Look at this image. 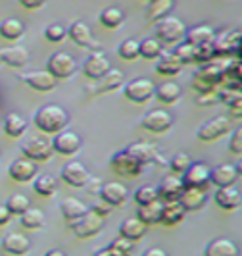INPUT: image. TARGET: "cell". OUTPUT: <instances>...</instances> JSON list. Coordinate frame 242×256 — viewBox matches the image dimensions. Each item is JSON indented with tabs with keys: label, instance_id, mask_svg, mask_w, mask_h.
Segmentation results:
<instances>
[{
	"label": "cell",
	"instance_id": "obj_1",
	"mask_svg": "<svg viewBox=\"0 0 242 256\" xmlns=\"http://www.w3.org/2000/svg\"><path fill=\"white\" fill-rule=\"evenodd\" d=\"M33 124L42 133L56 135V133L64 131L65 126L69 124V114L65 112V108H62L60 104H44V106H40L35 112Z\"/></svg>",
	"mask_w": 242,
	"mask_h": 256
},
{
	"label": "cell",
	"instance_id": "obj_2",
	"mask_svg": "<svg viewBox=\"0 0 242 256\" xmlns=\"http://www.w3.org/2000/svg\"><path fill=\"white\" fill-rule=\"evenodd\" d=\"M225 62H227L225 58H219V60H212L208 64H202V68L192 77V87L198 92L216 90L217 85H221V76H223Z\"/></svg>",
	"mask_w": 242,
	"mask_h": 256
},
{
	"label": "cell",
	"instance_id": "obj_3",
	"mask_svg": "<svg viewBox=\"0 0 242 256\" xmlns=\"http://www.w3.org/2000/svg\"><path fill=\"white\" fill-rule=\"evenodd\" d=\"M185 33H187V26L173 16H166L156 24V37L160 42H167V44L181 42L185 38Z\"/></svg>",
	"mask_w": 242,
	"mask_h": 256
},
{
	"label": "cell",
	"instance_id": "obj_4",
	"mask_svg": "<svg viewBox=\"0 0 242 256\" xmlns=\"http://www.w3.org/2000/svg\"><path fill=\"white\" fill-rule=\"evenodd\" d=\"M102 220H104L102 216H98L96 212L87 210L81 218L69 222L67 226H69V230L73 231L75 237H79V239H89V237H94V235H98L102 231L104 228Z\"/></svg>",
	"mask_w": 242,
	"mask_h": 256
},
{
	"label": "cell",
	"instance_id": "obj_5",
	"mask_svg": "<svg viewBox=\"0 0 242 256\" xmlns=\"http://www.w3.org/2000/svg\"><path fill=\"white\" fill-rule=\"evenodd\" d=\"M154 87L148 77H135L123 85V96L133 104H144L154 96Z\"/></svg>",
	"mask_w": 242,
	"mask_h": 256
},
{
	"label": "cell",
	"instance_id": "obj_6",
	"mask_svg": "<svg viewBox=\"0 0 242 256\" xmlns=\"http://www.w3.org/2000/svg\"><path fill=\"white\" fill-rule=\"evenodd\" d=\"M212 46H214V54L216 58H225V56H237L239 58V52H241V29H231L225 31L221 35H216L212 40Z\"/></svg>",
	"mask_w": 242,
	"mask_h": 256
},
{
	"label": "cell",
	"instance_id": "obj_7",
	"mask_svg": "<svg viewBox=\"0 0 242 256\" xmlns=\"http://www.w3.org/2000/svg\"><path fill=\"white\" fill-rule=\"evenodd\" d=\"M231 128H233L231 118H227V116H217V118L208 120L206 124H202V126L198 128L196 137H198V141H202V142L217 141L219 137H223L225 133H229Z\"/></svg>",
	"mask_w": 242,
	"mask_h": 256
},
{
	"label": "cell",
	"instance_id": "obj_8",
	"mask_svg": "<svg viewBox=\"0 0 242 256\" xmlns=\"http://www.w3.org/2000/svg\"><path fill=\"white\" fill-rule=\"evenodd\" d=\"M46 72L56 79H67L77 72L75 58L67 52H54L46 62Z\"/></svg>",
	"mask_w": 242,
	"mask_h": 256
},
{
	"label": "cell",
	"instance_id": "obj_9",
	"mask_svg": "<svg viewBox=\"0 0 242 256\" xmlns=\"http://www.w3.org/2000/svg\"><path fill=\"white\" fill-rule=\"evenodd\" d=\"M183 187H191V189H204L208 191L210 189V168L206 164H200V162H192L191 166L187 168L183 174Z\"/></svg>",
	"mask_w": 242,
	"mask_h": 256
},
{
	"label": "cell",
	"instance_id": "obj_10",
	"mask_svg": "<svg viewBox=\"0 0 242 256\" xmlns=\"http://www.w3.org/2000/svg\"><path fill=\"white\" fill-rule=\"evenodd\" d=\"M21 154H23V158L38 164V162L50 160L54 150H52V144L48 141H44L40 137H31L21 144Z\"/></svg>",
	"mask_w": 242,
	"mask_h": 256
},
{
	"label": "cell",
	"instance_id": "obj_11",
	"mask_svg": "<svg viewBox=\"0 0 242 256\" xmlns=\"http://www.w3.org/2000/svg\"><path fill=\"white\" fill-rule=\"evenodd\" d=\"M110 166L114 170L117 176H121V178H137L142 174V166H140L139 162L127 152V150H119V152H115L112 156V160H110Z\"/></svg>",
	"mask_w": 242,
	"mask_h": 256
},
{
	"label": "cell",
	"instance_id": "obj_12",
	"mask_svg": "<svg viewBox=\"0 0 242 256\" xmlns=\"http://www.w3.org/2000/svg\"><path fill=\"white\" fill-rule=\"evenodd\" d=\"M140 126L150 133H166L167 129H171L173 126V116L167 110H150L142 116Z\"/></svg>",
	"mask_w": 242,
	"mask_h": 256
},
{
	"label": "cell",
	"instance_id": "obj_13",
	"mask_svg": "<svg viewBox=\"0 0 242 256\" xmlns=\"http://www.w3.org/2000/svg\"><path fill=\"white\" fill-rule=\"evenodd\" d=\"M52 150L58 154H62V156H73L75 152L81 150V137L73 133V131H60V133H56L54 135V139H52Z\"/></svg>",
	"mask_w": 242,
	"mask_h": 256
},
{
	"label": "cell",
	"instance_id": "obj_14",
	"mask_svg": "<svg viewBox=\"0 0 242 256\" xmlns=\"http://www.w3.org/2000/svg\"><path fill=\"white\" fill-rule=\"evenodd\" d=\"M67 31V37L75 42L77 46H83V48H90L92 52H96L100 48L98 42H94V37H92V31L90 27L85 24V22H73L71 26L65 29Z\"/></svg>",
	"mask_w": 242,
	"mask_h": 256
},
{
	"label": "cell",
	"instance_id": "obj_15",
	"mask_svg": "<svg viewBox=\"0 0 242 256\" xmlns=\"http://www.w3.org/2000/svg\"><path fill=\"white\" fill-rule=\"evenodd\" d=\"M112 68L110 64V60H108V56L104 54V52L96 50L92 52L89 58L85 60V64H83V74L92 79V81H98L102 76L108 74V70Z\"/></svg>",
	"mask_w": 242,
	"mask_h": 256
},
{
	"label": "cell",
	"instance_id": "obj_16",
	"mask_svg": "<svg viewBox=\"0 0 242 256\" xmlns=\"http://www.w3.org/2000/svg\"><path fill=\"white\" fill-rule=\"evenodd\" d=\"M21 81L25 83L29 89L38 90V92H48L56 87V77H52L46 70H33L21 76Z\"/></svg>",
	"mask_w": 242,
	"mask_h": 256
},
{
	"label": "cell",
	"instance_id": "obj_17",
	"mask_svg": "<svg viewBox=\"0 0 242 256\" xmlns=\"http://www.w3.org/2000/svg\"><path fill=\"white\" fill-rule=\"evenodd\" d=\"M60 176H62V180H64L67 185H71V187H85V183H87L90 178L89 170L85 168V164H81V162H77V160L67 162V164L60 170Z\"/></svg>",
	"mask_w": 242,
	"mask_h": 256
},
{
	"label": "cell",
	"instance_id": "obj_18",
	"mask_svg": "<svg viewBox=\"0 0 242 256\" xmlns=\"http://www.w3.org/2000/svg\"><path fill=\"white\" fill-rule=\"evenodd\" d=\"M98 196L112 208H115V206H121L127 202V187L119 181H108V183H102Z\"/></svg>",
	"mask_w": 242,
	"mask_h": 256
},
{
	"label": "cell",
	"instance_id": "obj_19",
	"mask_svg": "<svg viewBox=\"0 0 242 256\" xmlns=\"http://www.w3.org/2000/svg\"><path fill=\"white\" fill-rule=\"evenodd\" d=\"M8 176L13 181H17V183H27V181L35 180V176H37V164L33 160H27V158H17L8 168Z\"/></svg>",
	"mask_w": 242,
	"mask_h": 256
},
{
	"label": "cell",
	"instance_id": "obj_20",
	"mask_svg": "<svg viewBox=\"0 0 242 256\" xmlns=\"http://www.w3.org/2000/svg\"><path fill=\"white\" fill-rule=\"evenodd\" d=\"M237 180H239V174H237L235 166H231V164H219L210 170V185H214L217 189L235 185Z\"/></svg>",
	"mask_w": 242,
	"mask_h": 256
},
{
	"label": "cell",
	"instance_id": "obj_21",
	"mask_svg": "<svg viewBox=\"0 0 242 256\" xmlns=\"http://www.w3.org/2000/svg\"><path fill=\"white\" fill-rule=\"evenodd\" d=\"M214 200L221 210H237L242 202V196L241 191L235 185H229V187L217 189L216 194H214Z\"/></svg>",
	"mask_w": 242,
	"mask_h": 256
},
{
	"label": "cell",
	"instance_id": "obj_22",
	"mask_svg": "<svg viewBox=\"0 0 242 256\" xmlns=\"http://www.w3.org/2000/svg\"><path fill=\"white\" fill-rule=\"evenodd\" d=\"M0 56H2V64L10 66V68H25L29 62V50L21 44H10L2 48Z\"/></svg>",
	"mask_w": 242,
	"mask_h": 256
},
{
	"label": "cell",
	"instance_id": "obj_23",
	"mask_svg": "<svg viewBox=\"0 0 242 256\" xmlns=\"http://www.w3.org/2000/svg\"><path fill=\"white\" fill-rule=\"evenodd\" d=\"M0 246H2V250L8 252V254L21 256L31 248V241L27 239L25 235H21V233H8V235L0 241Z\"/></svg>",
	"mask_w": 242,
	"mask_h": 256
},
{
	"label": "cell",
	"instance_id": "obj_24",
	"mask_svg": "<svg viewBox=\"0 0 242 256\" xmlns=\"http://www.w3.org/2000/svg\"><path fill=\"white\" fill-rule=\"evenodd\" d=\"M158 189V196L162 198V200H179V196H181V192H183V181L179 176H167L162 180V183L156 187Z\"/></svg>",
	"mask_w": 242,
	"mask_h": 256
},
{
	"label": "cell",
	"instance_id": "obj_25",
	"mask_svg": "<svg viewBox=\"0 0 242 256\" xmlns=\"http://www.w3.org/2000/svg\"><path fill=\"white\" fill-rule=\"evenodd\" d=\"M206 200H208V191H204V189H191V187H187V189H183L181 196H179V202L183 204V208L187 212L200 210L206 204Z\"/></svg>",
	"mask_w": 242,
	"mask_h": 256
},
{
	"label": "cell",
	"instance_id": "obj_26",
	"mask_svg": "<svg viewBox=\"0 0 242 256\" xmlns=\"http://www.w3.org/2000/svg\"><path fill=\"white\" fill-rule=\"evenodd\" d=\"M156 60H158V62H156V74H160V76H164V77L177 76L179 72L183 70L181 60H179L173 52L162 50V54H160Z\"/></svg>",
	"mask_w": 242,
	"mask_h": 256
},
{
	"label": "cell",
	"instance_id": "obj_27",
	"mask_svg": "<svg viewBox=\"0 0 242 256\" xmlns=\"http://www.w3.org/2000/svg\"><path fill=\"white\" fill-rule=\"evenodd\" d=\"M204 256H239V246L227 237H217L206 244Z\"/></svg>",
	"mask_w": 242,
	"mask_h": 256
},
{
	"label": "cell",
	"instance_id": "obj_28",
	"mask_svg": "<svg viewBox=\"0 0 242 256\" xmlns=\"http://www.w3.org/2000/svg\"><path fill=\"white\" fill-rule=\"evenodd\" d=\"M137 162H139L140 166L144 168L146 164H152L154 158H156V154H158V150H156V146L154 144H150V142H133V144H129L127 148H125Z\"/></svg>",
	"mask_w": 242,
	"mask_h": 256
},
{
	"label": "cell",
	"instance_id": "obj_29",
	"mask_svg": "<svg viewBox=\"0 0 242 256\" xmlns=\"http://www.w3.org/2000/svg\"><path fill=\"white\" fill-rule=\"evenodd\" d=\"M187 210L179 200H169V202H162V216H160V224L164 226H175L181 220L185 218Z\"/></svg>",
	"mask_w": 242,
	"mask_h": 256
},
{
	"label": "cell",
	"instance_id": "obj_30",
	"mask_svg": "<svg viewBox=\"0 0 242 256\" xmlns=\"http://www.w3.org/2000/svg\"><path fill=\"white\" fill-rule=\"evenodd\" d=\"M2 129H4V133H6L8 137H12V139H19V137L27 131V120L21 114L12 112V114H8L6 118H4V122H2Z\"/></svg>",
	"mask_w": 242,
	"mask_h": 256
},
{
	"label": "cell",
	"instance_id": "obj_31",
	"mask_svg": "<svg viewBox=\"0 0 242 256\" xmlns=\"http://www.w3.org/2000/svg\"><path fill=\"white\" fill-rule=\"evenodd\" d=\"M148 230V226H144L139 218H127L121 222L119 226V237H125L129 241H139L144 237V233Z\"/></svg>",
	"mask_w": 242,
	"mask_h": 256
},
{
	"label": "cell",
	"instance_id": "obj_32",
	"mask_svg": "<svg viewBox=\"0 0 242 256\" xmlns=\"http://www.w3.org/2000/svg\"><path fill=\"white\" fill-rule=\"evenodd\" d=\"M87 210H89V206H85V202L75 198V196H67V198H64L60 202V212H62V216H64L67 224L77 218H81Z\"/></svg>",
	"mask_w": 242,
	"mask_h": 256
},
{
	"label": "cell",
	"instance_id": "obj_33",
	"mask_svg": "<svg viewBox=\"0 0 242 256\" xmlns=\"http://www.w3.org/2000/svg\"><path fill=\"white\" fill-rule=\"evenodd\" d=\"M25 33V26L23 22L15 20V18H8L4 22H0V37L4 40H10V42H15L23 37Z\"/></svg>",
	"mask_w": 242,
	"mask_h": 256
},
{
	"label": "cell",
	"instance_id": "obj_34",
	"mask_svg": "<svg viewBox=\"0 0 242 256\" xmlns=\"http://www.w3.org/2000/svg\"><path fill=\"white\" fill-rule=\"evenodd\" d=\"M181 92H183L181 87L173 81H167V83L154 87V96L162 104H175L181 98Z\"/></svg>",
	"mask_w": 242,
	"mask_h": 256
},
{
	"label": "cell",
	"instance_id": "obj_35",
	"mask_svg": "<svg viewBox=\"0 0 242 256\" xmlns=\"http://www.w3.org/2000/svg\"><path fill=\"white\" fill-rule=\"evenodd\" d=\"M214 37H216V31H214L210 26H196V27L187 29V33H185V38H183V40L191 42L192 46H194V44L212 42V40H214Z\"/></svg>",
	"mask_w": 242,
	"mask_h": 256
},
{
	"label": "cell",
	"instance_id": "obj_36",
	"mask_svg": "<svg viewBox=\"0 0 242 256\" xmlns=\"http://www.w3.org/2000/svg\"><path fill=\"white\" fill-rule=\"evenodd\" d=\"M123 83H125L123 74H121L119 70L110 68V70H108V74L98 79V89H96V92H110V90L119 89Z\"/></svg>",
	"mask_w": 242,
	"mask_h": 256
},
{
	"label": "cell",
	"instance_id": "obj_37",
	"mask_svg": "<svg viewBox=\"0 0 242 256\" xmlns=\"http://www.w3.org/2000/svg\"><path fill=\"white\" fill-rule=\"evenodd\" d=\"M160 216H162V202L156 200L150 204H142L137 210V218L144 224V226H154V224H160Z\"/></svg>",
	"mask_w": 242,
	"mask_h": 256
},
{
	"label": "cell",
	"instance_id": "obj_38",
	"mask_svg": "<svg viewBox=\"0 0 242 256\" xmlns=\"http://www.w3.org/2000/svg\"><path fill=\"white\" fill-rule=\"evenodd\" d=\"M21 220V226L25 228V230H40V228H44V224H46V216H44V212L42 210H38V208H27L25 212L19 216Z\"/></svg>",
	"mask_w": 242,
	"mask_h": 256
},
{
	"label": "cell",
	"instance_id": "obj_39",
	"mask_svg": "<svg viewBox=\"0 0 242 256\" xmlns=\"http://www.w3.org/2000/svg\"><path fill=\"white\" fill-rule=\"evenodd\" d=\"M173 0H148V8H146V20L148 22H158L162 18H166L171 12Z\"/></svg>",
	"mask_w": 242,
	"mask_h": 256
},
{
	"label": "cell",
	"instance_id": "obj_40",
	"mask_svg": "<svg viewBox=\"0 0 242 256\" xmlns=\"http://www.w3.org/2000/svg\"><path fill=\"white\" fill-rule=\"evenodd\" d=\"M123 20H125L123 12H121L119 8H115V6L104 8L102 12H100V16H98V22H100L106 29H117V27L123 24Z\"/></svg>",
	"mask_w": 242,
	"mask_h": 256
},
{
	"label": "cell",
	"instance_id": "obj_41",
	"mask_svg": "<svg viewBox=\"0 0 242 256\" xmlns=\"http://www.w3.org/2000/svg\"><path fill=\"white\" fill-rule=\"evenodd\" d=\"M162 50H164L162 42L154 37L142 38L139 42V56H142L144 60H156L162 54Z\"/></svg>",
	"mask_w": 242,
	"mask_h": 256
},
{
	"label": "cell",
	"instance_id": "obj_42",
	"mask_svg": "<svg viewBox=\"0 0 242 256\" xmlns=\"http://www.w3.org/2000/svg\"><path fill=\"white\" fill-rule=\"evenodd\" d=\"M217 100L227 104L231 110H242V92L241 89H223L217 90Z\"/></svg>",
	"mask_w": 242,
	"mask_h": 256
},
{
	"label": "cell",
	"instance_id": "obj_43",
	"mask_svg": "<svg viewBox=\"0 0 242 256\" xmlns=\"http://www.w3.org/2000/svg\"><path fill=\"white\" fill-rule=\"evenodd\" d=\"M33 189L40 196H52L58 189V181L52 176H38L35 183H33Z\"/></svg>",
	"mask_w": 242,
	"mask_h": 256
},
{
	"label": "cell",
	"instance_id": "obj_44",
	"mask_svg": "<svg viewBox=\"0 0 242 256\" xmlns=\"http://www.w3.org/2000/svg\"><path fill=\"white\" fill-rule=\"evenodd\" d=\"M117 56H119L121 60H125V62H133V60L140 58L139 40H135V38H125V40H121V44L117 46Z\"/></svg>",
	"mask_w": 242,
	"mask_h": 256
},
{
	"label": "cell",
	"instance_id": "obj_45",
	"mask_svg": "<svg viewBox=\"0 0 242 256\" xmlns=\"http://www.w3.org/2000/svg\"><path fill=\"white\" fill-rule=\"evenodd\" d=\"M4 204H6V208L10 210V214H12V216H21L27 208L31 206V200L27 198L25 194L15 192V194H12V196H10V198H8Z\"/></svg>",
	"mask_w": 242,
	"mask_h": 256
},
{
	"label": "cell",
	"instance_id": "obj_46",
	"mask_svg": "<svg viewBox=\"0 0 242 256\" xmlns=\"http://www.w3.org/2000/svg\"><path fill=\"white\" fill-rule=\"evenodd\" d=\"M216 60V54H214V46L212 42H204V44H194L192 48V62L194 64H208Z\"/></svg>",
	"mask_w": 242,
	"mask_h": 256
},
{
	"label": "cell",
	"instance_id": "obj_47",
	"mask_svg": "<svg viewBox=\"0 0 242 256\" xmlns=\"http://www.w3.org/2000/svg\"><path fill=\"white\" fill-rule=\"evenodd\" d=\"M133 198H135V202L139 206L142 204H150V202H156V200H160V196H158V189L154 187V185H142L139 187L135 194H133Z\"/></svg>",
	"mask_w": 242,
	"mask_h": 256
},
{
	"label": "cell",
	"instance_id": "obj_48",
	"mask_svg": "<svg viewBox=\"0 0 242 256\" xmlns=\"http://www.w3.org/2000/svg\"><path fill=\"white\" fill-rule=\"evenodd\" d=\"M108 252L110 256H131L133 254V241H129L125 237H117L108 244Z\"/></svg>",
	"mask_w": 242,
	"mask_h": 256
},
{
	"label": "cell",
	"instance_id": "obj_49",
	"mask_svg": "<svg viewBox=\"0 0 242 256\" xmlns=\"http://www.w3.org/2000/svg\"><path fill=\"white\" fill-rule=\"evenodd\" d=\"M191 164H192V158L187 152L173 154V156L169 158V162H167V166H169V170H171V174H177V176H181Z\"/></svg>",
	"mask_w": 242,
	"mask_h": 256
},
{
	"label": "cell",
	"instance_id": "obj_50",
	"mask_svg": "<svg viewBox=\"0 0 242 256\" xmlns=\"http://www.w3.org/2000/svg\"><path fill=\"white\" fill-rule=\"evenodd\" d=\"M67 37V31H65V27H62L60 24H50V26L44 27V38L48 40V42H62L64 38Z\"/></svg>",
	"mask_w": 242,
	"mask_h": 256
},
{
	"label": "cell",
	"instance_id": "obj_51",
	"mask_svg": "<svg viewBox=\"0 0 242 256\" xmlns=\"http://www.w3.org/2000/svg\"><path fill=\"white\" fill-rule=\"evenodd\" d=\"M192 46L191 42H187V40H183V42H177V46H175V50L173 54L177 56L179 60H181V64H191L192 62Z\"/></svg>",
	"mask_w": 242,
	"mask_h": 256
},
{
	"label": "cell",
	"instance_id": "obj_52",
	"mask_svg": "<svg viewBox=\"0 0 242 256\" xmlns=\"http://www.w3.org/2000/svg\"><path fill=\"white\" fill-rule=\"evenodd\" d=\"M229 150L233 154H237V156L242 154V129L241 128L235 129V133H233V137H231V141H229Z\"/></svg>",
	"mask_w": 242,
	"mask_h": 256
},
{
	"label": "cell",
	"instance_id": "obj_53",
	"mask_svg": "<svg viewBox=\"0 0 242 256\" xmlns=\"http://www.w3.org/2000/svg\"><path fill=\"white\" fill-rule=\"evenodd\" d=\"M217 90H208V92H198V98H196V104L200 106H214L217 104Z\"/></svg>",
	"mask_w": 242,
	"mask_h": 256
},
{
	"label": "cell",
	"instance_id": "obj_54",
	"mask_svg": "<svg viewBox=\"0 0 242 256\" xmlns=\"http://www.w3.org/2000/svg\"><path fill=\"white\" fill-rule=\"evenodd\" d=\"M89 210H92V212H96V214H98V216H108V214H110V212H112V206L108 204V202H104L102 198H100V196H98V198H96V202H94V204L90 206Z\"/></svg>",
	"mask_w": 242,
	"mask_h": 256
},
{
	"label": "cell",
	"instance_id": "obj_55",
	"mask_svg": "<svg viewBox=\"0 0 242 256\" xmlns=\"http://www.w3.org/2000/svg\"><path fill=\"white\" fill-rule=\"evenodd\" d=\"M46 0H19V4L25 8V10H38L44 6Z\"/></svg>",
	"mask_w": 242,
	"mask_h": 256
},
{
	"label": "cell",
	"instance_id": "obj_56",
	"mask_svg": "<svg viewBox=\"0 0 242 256\" xmlns=\"http://www.w3.org/2000/svg\"><path fill=\"white\" fill-rule=\"evenodd\" d=\"M85 187H87L89 194H98L100 187H102V183H100L98 180H94V178H89V181L85 183Z\"/></svg>",
	"mask_w": 242,
	"mask_h": 256
},
{
	"label": "cell",
	"instance_id": "obj_57",
	"mask_svg": "<svg viewBox=\"0 0 242 256\" xmlns=\"http://www.w3.org/2000/svg\"><path fill=\"white\" fill-rule=\"evenodd\" d=\"M12 218V214H10V210L6 208V204H0V228L2 226H6L8 222Z\"/></svg>",
	"mask_w": 242,
	"mask_h": 256
},
{
	"label": "cell",
	"instance_id": "obj_58",
	"mask_svg": "<svg viewBox=\"0 0 242 256\" xmlns=\"http://www.w3.org/2000/svg\"><path fill=\"white\" fill-rule=\"evenodd\" d=\"M142 256H167V252L160 246H150V248H146L142 252Z\"/></svg>",
	"mask_w": 242,
	"mask_h": 256
},
{
	"label": "cell",
	"instance_id": "obj_59",
	"mask_svg": "<svg viewBox=\"0 0 242 256\" xmlns=\"http://www.w3.org/2000/svg\"><path fill=\"white\" fill-rule=\"evenodd\" d=\"M44 256H67L64 250H60V248H52L48 252H44Z\"/></svg>",
	"mask_w": 242,
	"mask_h": 256
},
{
	"label": "cell",
	"instance_id": "obj_60",
	"mask_svg": "<svg viewBox=\"0 0 242 256\" xmlns=\"http://www.w3.org/2000/svg\"><path fill=\"white\" fill-rule=\"evenodd\" d=\"M92 256H110V252H108V248H100V250H96Z\"/></svg>",
	"mask_w": 242,
	"mask_h": 256
},
{
	"label": "cell",
	"instance_id": "obj_61",
	"mask_svg": "<svg viewBox=\"0 0 242 256\" xmlns=\"http://www.w3.org/2000/svg\"><path fill=\"white\" fill-rule=\"evenodd\" d=\"M0 66H2V56H0Z\"/></svg>",
	"mask_w": 242,
	"mask_h": 256
},
{
	"label": "cell",
	"instance_id": "obj_62",
	"mask_svg": "<svg viewBox=\"0 0 242 256\" xmlns=\"http://www.w3.org/2000/svg\"><path fill=\"white\" fill-rule=\"evenodd\" d=\"M146 2H148V0H146Z\"/></svg>",
	"mask_w": 242,
	"mask_h": 256
}]
</instances>
